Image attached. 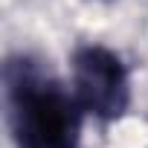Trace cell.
<instances>
[{
  "label": "cell",
  "mask_w": 148,
  "mask_h": 148,
  "mask_svg": "<svg viewBox=\"0 0 148 148\" xmlns=\"http://www.w3.org/2000/svg\"><path fill=\"white\" fill-rule=\"evenodd\" d=\"M79 102L61 87L21 79L12 84V131L18 148H76Z\"/></svg>",
  "instance_id": "obj_1"
},
{
  "label": "cell",
  "mask_w": 148,
  "mask_h": 148,
  "mask_svg": "<svg viewBox=\"0 0 148 148\" xmlns=\"http://www.w3.org/2000/svg\"><path fill=\"white\" fill-rule=\"evenodd\" d=\"M73 93L84 110L102 119L119 116L128 108V76L122 61L105 47H82L73 58Z\"/></svg>",
  "instance_id": "obj_2"
}]
</instances>
